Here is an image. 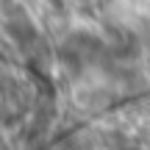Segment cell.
Returning a JSON list of instances; mask_svg holds the SVG:
<instances>
[{"mask_svg":"<svg viewBox=\"0 0 150 150\" xmlns=\"http://www.w3.org/2000/svg\"><path fill=\"white\" fill-rule=\"evenodd\" d=\"M75 6H78L81 11H86V14H97V8L103 6V0H72Z\"/></svg>","mask_w":150,"mask_h":150,"instance_id":"7a4b0ae2","label":"cell"},{"mask_svg":"<svg viewBox=\"0 0 150 150\" xmlns=\"http://www.w3.org/2000/svg\"><path fill=\"white\" fill-rule=\"evenodd\" d=\"M103 39H106V53L111 59L128 61V59H136V53H139V36L125 25H108Z\"/></svg>","mask_w":150,"mask_h":150,"instance_id":"6da1fadb","label":"cell"}]
</instances>
